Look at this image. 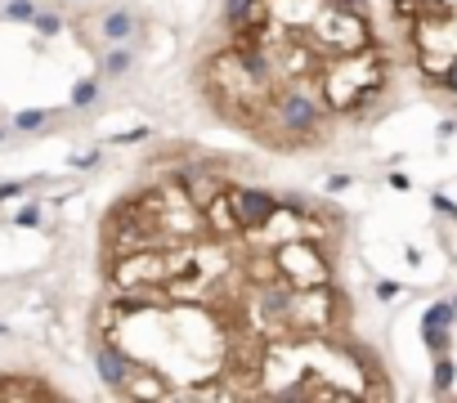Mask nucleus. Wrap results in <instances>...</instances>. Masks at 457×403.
<instances>
[{
  "mask_svg": "<svg viewBox=\"0 0 457 403\" xmlns=\"http://www.w3.org/2000/svg\"><path fill=\"white\" fill-rule=\"evenodd\" d=\"M247 5H251V0H228V5H224V23H228V27H233V23H238V18H242V14H247Z\"/></svg>",
  "mask_w": 457,
  "mask_h": 403,
  "instance_id": "obj_4",
  "label": "nucleus"
},
{
  "mask_svg": "<svg viewBox=\"0 0 457 403\" xmlns=\"http://www.w3.org/2000/svg\"><path fill=\"white\" fill-rule=\"evenodd\" d=\"M228 206H233L238 229H265L283 211V202L274 193H260V188H238V193H228Z\"/></svg>",
  "mask_w": 457,
  "mask_h": 403,
  "instance_id": "obj_1",
  "label": "nucleus"
},
{
  "mask_svg": "<svg viewBox=\"0 0 457 403\" xmlns=\"http://www.w3.org/2000/svg\"><path fill=\"white\" fill-rule=\"evenodd\" d=\"M121 67H126V50H117V54L108 59V72H121Z\"/></svg>",
  "mask_w": 457,
  "mask_h": 403,
  "instance_id": "obj_8",
  "label": "nucleus"
},
{
  "mask_svg": "<svg viewBox=\"0 0 457 403\" xmlns=\"http://www.w3.org/2000/svg\"><path fill=\"white\" fill-rule=\"evenodd\" d=\"M435 381H440V390L453 386V363H449V359H440V368H435Z\"/></svg>",
  "mask_w": 457,
  "mask_h": 403,
  "instance_id": "obj_6",
  "label": "nucleus"
},
{
  "mask_svg": "<svg viewBox=\"0 0 457 403\" xmlns=\"http://www.w3.org/2000/svg\"><path fill=\"white\" fill-rule=\"evenodd\" d=\"M94 99V81H85V85H76V103H90Z\"/></svg>",
  "mask_w": 457,
  "mask_h": 403,
  "instance_id": "obj_7",
  "label": "nucleus"
},
{
  "mask_svg": "<svg viewBox=\"0 0 457 403\" xmlns=\"http://www.w3.org/2000/svg\"><path fill=\"white\" fill-rule=\"evenodd\" d=\"M103 32H108V36H112V41H121V36H126V32H130V18H126V14H112V18H108V23H103Z\"/></svg>",
  "mask_w": 457,
  "mask_h": 403,
  "instance_id": "obj_3",
  "label": "nucleus"
},
{
  "mask_svg": "<svg viewBox=\"0 0 457 403\" xmlns=\"http://www.w3.org/2000/svg\"><path fill=\"white\" fill-rule=\"evenodd\" d=\"M440 85H444L449 94H457V59H449V67L440 72Z\"/></svg>",
  "mask_w": 457,
  "mask_h": 403,
  "instance_id": "obj_5",
  "label": "nucleus"
},
{
  "mask_svg": "<svg viewBox=\"0 0 457 403\" xmlns=\"http://www.w3.org/2000/svg\"><path fill=\"white\" fill-rule=\"evenodd\" d=\"M449 319H453V305H435L431 314L422 319V328H426V341H431V350H440L444 354V345H449Z\"/></svg>",
  "mask_w": 457,
  "mask_h": 403,
  "instance_id": "obj_2",
  "label": "nucleus"
}]
</instances>
